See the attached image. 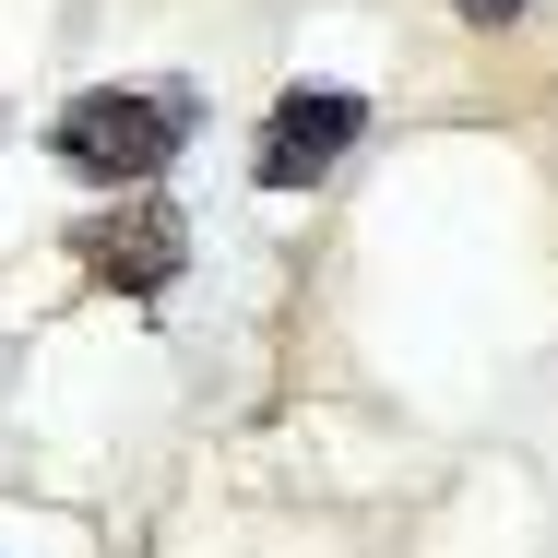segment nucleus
Here are the masks:
<instances>
[{
    "label": "nucleus",
    "mask_w": 558,
    "mask_h": 558,
    "mask_svg": "<svg viewBox=\"0 0 558 558\" xmlns=\"http://www.w3.org/2000/svg\"><path fill=\"white\" fill-rule=\"evenodd\" d=\"M72 262H84L108 298H167V286L191 274V215L155 203V191H131V203H108V215L72 226Z\"/></svg>",
    "instance_id": "nucleus-3"
},
{
    "label": "nucleus",
    "mask_w": 558,
    "mask_h": 558,
    "mask_svg": "<svg viewBox=\"0 0 558 558\" xmlns=\"http://www.w3.org/2000/svg\"><path fill=\"white\" fill-rule=\"evenodd\" d=\"M191 131H203L191 84H84L72 108L48 119V155L72 179H96V191H143V179H167L191 155Z\"/></svg>",
    "instance_id": "nucleus-1"
},
{
    "label": "nucleus",
    "mask_w": 558,
    "mask_h": 558,
    "mask_svg": "<svg viewBox=\"0 0 558 558\" xmlns=\"http://www.w3.org/2000/svg\"><path fill=\"white\" fill-rule=\"evenodd\" d=\"M356 131H368V96H356V84H286V96L262 108L250 179H262V191H322L344 155H356Z\"/></svg>",
    "instance_id": "nucleus-2"
},
{
    "label": "nucleus",
    "mask_w": 558,
    "mask_h": 558,
    "mask_svg": "<svg viewBox=\"0 0 558 558\" xmlns=\"http://www.w3.org/2000/svg\"><path fill=\"white\" fill-rule=\"evenodd\" d=\"M451 12H463V24H511L523 0H451Z\"/></svg>",
    "instance_id": "nucleus-4"
}]
</instances>
